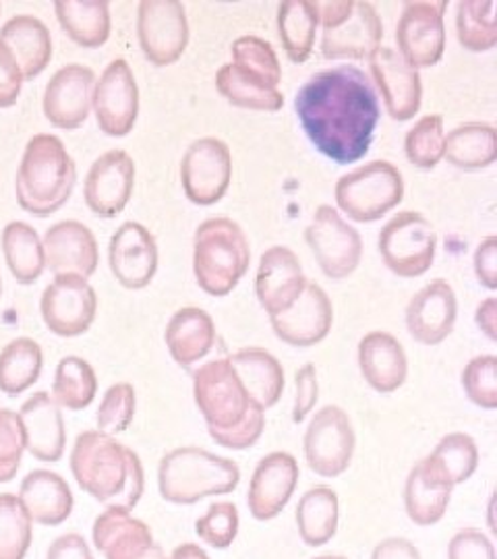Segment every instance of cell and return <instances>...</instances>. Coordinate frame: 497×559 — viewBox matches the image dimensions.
<instances>
[{
    "label": "cell",
    "instance_id": "4",
    "mask_svg": "<svg viewBox=\"0 0 497 559\" xmlns=\"http://www.w3.org/2000/svg\"><path fill=\"white\" fill-rule=\"evenodd\" d=\"M239 483L240 468L235 460L216 456L203 448L185 445L159 460V496L177 506L233 493Z\"/></svg>",
    "mask_w": 497,
    "mask_h": 559
},
{
    "label": "cell",
    "instance_id": "50",
    "mask_svg": "<svg viewBox=\"0 0 497 559\" xmlns=\"http://www.w3.org/2000/svg\"><path fill=\"white\" fill-rule=\"evenodd\" d=\"M25 452V438L17 413L0 408V483L15 479Z\"/></svg>",
    "mask_w": 497,
    "mask_h": 559
},
{
    "label": "cell",
    "instance_id": "11",
    "mask_svg": "<svg viewBox=\"0 0 497 559\" xmlns=\"http://www.w3.org/2000/svg\"><path fill=\"white\" fill-rule=\"evenodd\" d=\"M98 295L90 280L62 274L44 288L40 300L42 320L50 332L62 338H75L90 330L96 320Z\"/></svg>",
    "mask_w": 497,
    "mask_h": 559
},
{
    "label": "cell",
    "instance_id": "55",
    "mask_svg": "<svg viewBox=\"0 0 497 559\" xmlns=\"http://www.w3.org/2000/svg\"><path fill=\"white\" fill-rule=\"evenodd\" d=\"M473 267L478 284L485 286L487 290L497 288V237L492 235L487 239L481 240L475 249L473 258Z\"/></svg>",
    "mask_w": 497,
    "mask_h": 559
},
{
    "label": "cell",
    "instance_id": "29",
    "mask_svg": "<svg viewBox=\"0 0 497 559\" xmlns=\"http://www.w3.org/2000/svg\"><path fill=\"white\" fill-rule=\"evenodd\" d=\"M164 338L177 365L191 369L214 348L216 323L208 311L199 307H182L168 321Z\"/></svg>",
    "mask_w": 497,
    "mask_h": 559
},
{
    "label": "cell",
    "instance_id": "37",
    "mask_svg": "<svg viewBox=\"0 0 497 559\" xmlns=\"http://www.w3.org/2000/svg\"><path fill=\"white\" fill-rule=\"evenodd\" d=\"M298 535L307 547H321L339 531V496L330 487L309 489L297 506Z\"/></svg>",
    "mask_w": 497,
    "mask_h": 559
},
{
    "label": "cell",
    "instance_id": "18",
    "mask_svg": "<svg viewBox=\"0 0 497 559\" xmlns=\"http://www.w3.org/2000/svg\"><path fill=\"white\" fill-rule=\"evenodd\" d=\"M108 263L125 288H145L158 272V242L140 222H122L108 245Z\"/></svg>",
    "mask_w": 497,
    "mask_h": 559
},
{
    "label": "cell",
    "instance_id": "58",
    "mask_svg": "<svg viewBox=\"0 0 497 559\" xmlns=\"http://www.w3.org/2000/svg\"><path fill=\"white\" fill-rule=\"evenodd\" d=\"M371 559H421L417 547L406 539H386L374 549Z\"/></svg>",
    "mask_w": 497,
    "mask_h": 559
},
{
    "label": "cell",
    "instance_id": "44",
    "mask_svg": "<svg viewBox=\"0 0 497 559\" xmlns=\"http://www.w3.org/2000/svg\"><path fill=\"white\" fill-rule=\"evenodd\" d=\"M32 545V519L17 496L0 493V559H23Z\"/></svg>",
    "mask_w": 497,
    "mask_h": 559
},
{
    "label": "cell",
    "instance_id": "22",
    "mask_svg": "<svg viewBox=\"0 0 497 559\" xmlns=\"http://www.w3.org/2000/svg\"><path fill=\"white\" fill-rule=\"evenodd\" d=\"M270 321H272L274 334L282 342L291 346H300V348L316 346L332 330L334 307L319 284L307 282L297 302L279 316H272Z\"/></svg>",
    "mask_w": 497,
    "mask_h": 559
},
{
    "label": "cell",
    "instance_id": "20",
    "mask_svg": "<svg viewBox=\"0 0 497 559\" xmlns=\"http://www.w3.org/2000/svg\"><path fill=\"white\" fill-rule=\"evenodd\" d=\"M309 280L305 278L297 253L288 247L274 245L259 260L256 295L268 316L291 309L303 295Z\"/></svg>",
    "mask_w": 497,
    "mask_h": 559
},
{
    "label": "cell",
    "instance_id": "8",
    "mask_svg": "<svg viewBox=\"0 0 497 559\" xmlns=\"http://www.w3.org/2000/svg\"><path fill=\"white\" fill-rule=\"evenodd\" d=\"M383 263L400 278L423 276L436 260L438 235L423 214L406 210L386 222L378 239Z\"/></svg>",
    "mask_w": 497,
    "mask_h": 559
},
{
    "label": "cell",
    "instance_id": "14",
    "mask_svg": "<svg viewBox=\"0 0 497 559\" xmlns=\"http://www.w3.org/2000/svg\"><path fill=\"white\" fill-rule=\"evenodd\" d=\"M140 46L156 67H168L182 57L189 44V21L179 0H141L138 9Z\"/></svg>",
    "mask_w": 497,
    "mask_h": 559
},
{
    "label": "cell",
    "instance_id": "32",
    "mask_svg": "<svg viewBox=\"0 0 497 559\" xmlns=\"http://www.w3.org/2000/svg\"><path fill=\"white\" fill-rule=\"evenodd\" d=\"M0 41L13 52L23 81L38 78L52 59L50 32L34 15H17L7 21L0 29Z\"/></svg>",
    "mask_w": 497,
    "mask_h": 559
},
{
    "label": "cell",
    "instance_id": "34",
    "mask_svg": "<svg viewBox=\"0 0 497 559\" xmlns=\"http://www.w3.org/2000/svg\"><path fill=\"white\" fill-rule=\"evenodd\" d=\"M55 13L64 34L83 48H99L110 38L106 0H57Z\"/></svg>",
    "mask_w": 497,
    "mask_h": 559
},
{
    "label": "cell",
    "instance_id": "21",
    "mask_svg": "<svg viewBox=\"0 0 497 559\" xmlns=\"http://www.w3.org/2000/svg\"><path fill=\"white\" fill-rule=\"evenodd\" d=\"M46 267L55 274H75L81 278L94 276L98 270L99 249L94 233L78 221L52 224L44 235Z\"/></svg>",
    "mask_w": 497,
    "mask_h": 559
},
{
    "label": "cell",
    "instance_id": "52",
    "mask_svg": "<svg viewBox=\"0 0 497 559\" xmlns=\"http://www.w3.org/2000/svg\"><path fill=\"white\" fill-rule=\"evenodd\" d=\"M448 559H497L494 543L477 528H464L457 533L450 547Z\"/></svg>",
    "mask_w": 497,
    "mask_h": 559
},
{
    "label": "cell",
    "instance_id": "16",
    "mask_svg": "<svg viewBox=\"0 0 497 559\" xmlns=\"http://www.w3.org/2000/svg\"><path fill=\"white\" fill-rule=\"evenodd\" d=\"M94 85H96V75L90 67L85 64L60 67L44 90V100H42L44 117L64 131L78 129L92 112Z\"/></svg>",
    "mask_w": 497,
    "mask_h": 559
},
{
    "label": "cell",
    "instance_id": "19",
    "mask_svg": "<svg viewBox=\"0 0 497 559\" xmlns=\"http://www.w3.org/2000/svg\"><path fill=\"white\" fill-rule=\"evenodd\" d=\"M369 71L386 102V110L398 122L411 120L423 102L421 73L411 67L397 50L379 46L369 57Z\"/></svg>",
    "mask_w": 497,
    "mask_h": 559
},
{
    "label": "cell",
    "instance_id": "48",
    "mask_svg": "<svg viewBox=\"0 0 497 559\" xmlns=\"http://www.w3.org/2000/svg\"><path fill=\"white\" fill-rule=\"evenodd\" d=\"M199 539L214 549H228L239 535V510L230 501L212 503L196 522Z\"/></svg>",
    "mask_w": 497,
    "mask_h": 559
},
{
    "label": "cell",
    "instance_id": "46",
    "mask_svg": "<svg viewBox=\"0 0 497 559\" xmlns=\"http://www.w3.org/2000/svg\"><path fill=\"white\" fill-rule=\"evenodd\" d=\"M235 64L247 69L249 73L258 75L259 80L270 83L272 87H279L282 81V67H280L276 50L270 41L258 36H240L230 46Z\"/></svg>",
    "mask_w": 497,
    "mask_h": 559
},
{
    "label": "cell",
    "instance_id": "12",
    "mask_svg": "<svg viewBox=\"0 0 497 559\" xmlns=\"http://www.w3.org/2000/svg\"><path fill=\"white\" fill-rule=\"evenodd\" d=\"M443 0L406 2L397 25L398 55L415 69L436 67L446 50Z\"/></svg>",
    "mask_w": 497,
    "mask_h": 559
},
{
    "label": "cell",
    "instance_id": "49",
    "mask_svg": "<svg viewBox=\"0 0 497 559\" xmlns=\"http://www.w3.org/2000/svg\"><path fill=\"white\" fill-rule=\"evenodd\" d=\"M462 388L471 402L481 408L494 411L497 406V357L496 355H481L462 371Z\"/></svg>",
    "mask_w": 497,
    "mask_h": 559
},
{
    "label": "cell",
    "instance_id": "23",
    "mask_svg": "<svg viewBox=\"0 0 497 559\" xmlns=\"http://www.w3.org/2000/svg\"><path fill=\"white\" fill-rule=\"evenodd\" d=\"M406 328L418 344L436 346L448 338L458 318L454 288L446 280L425 284L406 305Z\"/></svg>",
    "mask_w": 497,
    "mask_h": 559
},
{
    "label": "cell",
    "instance_id": "2",
    "mask_svg": "<svg viewBox=\"0 0 497 559\" xmlns=\"http://www.w3.org/2000/svg\"><path fill=\"white\" fill-rule=\"evenodd\" d=\"M71 471L81 489L106 508L133 510L145 489L140 456L104 431H83L71 452Z\"/></svg>",
    "mask_w": 497,
    "mask_h": 559
},
{
    "label": "cell",
    "instance_id": "30",
    "mask_svg": "<svg viewBox=\"0 0 497 559\" xmlns=\"http://www.w3.org/2000/svg\"><path fill=\"white\" fill-rule=\"evenodd\" d=\"M452 489L454 487L439 475L429 456L417 462L404 487V506L409 519L417 526L438 524L450 506Z\"/></svg>",
    "mask_w": 497,
    "mask_h": 559
},
{
    "label": "cell",
    "instance_id": "42",
    "mask_svg": "<svg viewBox=\"0 0 497 559\" xmlns=\"http://www.w3.org/2000/svg\"><path fill=\"white\" fill-rule=\"evenodd\" d=\"M496 0L458 2L457 34L460 44L471 52H487L497 44Z\"/></svg>",
    "mask_w": 497,
    "mask_h": 559
},
{
    "label": "cell",
    "instance_id": "62",
    "mask_svg": "<svg viewBox=\"0 0 497 559\" xmlns=\"http://www.w3.org/2000/svg\"><path fill=\"white\" fill-rule=\"evenodd\" d=\"M0 293H2V280H0Z\"/></svg>",
    "mask_w": 497,
    "mask_h": 559
},
{
    "label": "cell",
    "instance_id": "24",
    "mask_svg": "<svg viewBox=\"0 0 497 559\" xmlns=\"http://www.w3.org/2000/svg\"><path fill=\"white\" fill-rule=\"evenodd\" d=\"M298 483V462L288 452H272L259 460L247 503L256 520H274L293 498Z\"/></svg>",
    "mask_w": 497,
    "mask_h": 559
},
{
    "label": "cell",
    "instance_id": "40",
    "mask_svg": "<svg viewBox=\"0 0 497 559\" xmlns=\"http://www.w3.org/2000/svg\"><path fill=\"white\" fill-rule=\"evenodd\" d=\"M42 348L36 340L17 338L0 350V392L20 396L29 390L42 373Z\"/></svg>",
    "mask_w": 497,
    "mask_h": 559
},
{
    "label": "cell",
    "instance_id": "39",
    "mask_svg": "<svg viewBox=\"0 0 497 559\" xmlns=\"http://www.w3.org/2000/svg\"><path fill=\"white\" fill-rule=\"evenodd\" d=\"M318 25L311 0L280 2L279 34L288 59L300 64L311 57L316 46Z\"/></svg>",
    "mask_w": 497,
    "mask_h": 559
},
{
    "label": "cell",
    "instance_id": "43",
    "mask_svg": "<svg viewBox=\"0 0 497 559\" xmlns=\"http://www.w3.org/2000/svg\"><path fill=\"white\" fill-rule=\"evenodd\" d=\"M439 475L452 487L471 479L478 466V448L466 433H450L439 440L429 456Z\"/></svg>",
    "mask_w": 497,
    "mask_h": 559
},
{
    "label": "cell",
    "instance_id": "33",
    "mask_svg": "<svg viewBox=\"0 0 497 559\" xmlns=\"http://www.w3.org/2000/svg\"><path fill=\"white\" fill-rule=\"evenodd\" d=\"M228 362L237 371L251 402L268 411L279 402L284 392V369L280 360L265 348L249 346L240 348L228 357Z\"/></svg>",
    "mask_w": 497,
    "mask_h": 559
},
{
    "label": "cell",
    "instance_id": "26",
    "mask_svg": "<svg viewBox=\"0 0 497 559\" xmlns=\"http://www.w3.org/2000/svg\"><path fill=\"white\" fill-rule=\"evenodd\" d=\"M383 38V25L371 2L355 0L353 13L336 27L323 29L321 55L326 59H369Z\"/></svg>",
    "mask_w": 497,
    "mask_h": 559
},
{
    "label": "cell",
    "instance_id": "1",
    "mask_svg": "<svg viewBox=\"0 0 497 559\" xmlns=\"http://www.w3.org/2000/svg\"><path fill=\"white\" fill-rule=\"evenodd\" d=\"M295 110L319 154L336 164L367 156L379 122L371 78L355 64L319 71L298 87Z\"/></svg>",
    "mask_w": 497,
    "mask_h": 559
},
{
    "label": "cell",
    "instance_id": "36",
    "mask_svg": "<svg viewBox=\"0 0 497 559\" xmlns=\"http://www.w3.org/2000/svg\"><path fill=\"white\" fill-rule=\"evenodd\" d=\"M216 87L224 100L239 108L276 112L284 104V96L280 94L279 87H272L270 83L259 80L258 75L249 73L235 62L220 67L216 73Z\"/></svg>",
    "mask_w": 497,
    "mask_h": 559
},
{
    "label": "cell",
    "instance_id": "6",
    "mask_svg": "<svg viewBox=\"0 0 497 559\" xmlns=\"http://www.w3.org/2000/svg\"><path fill=\"white\" fill-rule=\"evenodd\" d=\"M336 203L355 222H376L404 198V179L392 162L374 160L340 177Z\"/></svg>",
    "mask_w": 497,
    "mask_h": 559
},
{
    "label": "cell",
    "instance_id": "35",
    "mask_svg": "<svg viewBox=\"0 0 497 559\" xmlns=\"http://www.w3.org/2000/svg\"><path fill=\"white\" fill-rule=\"evenodd\" d=\"M443 158L462 170H481L497 158L496 127L489 122H464L443 140Z\"/></svg>",
    "mask_w": 497,
    "mask_h": 559
},
{
    "label": "cell",
    "instance_id": "51",
    "mask_svg": "<svg viewBox=\"0 0 497 559\" xmlns=\"http://www.w3.org/2000/svg\"><path fill=\"white\" fill-rule=\"evenodd\" d=\"M265 429V411L256 408L249 419L240 423L239 427L228 429V431H212V440L216 441L222 448L228 450H247L258 443L261 433Z\"/></svg>",
    "mask_w": 497,
    "mask_h": 559
},
{
    "label": "cell",
    "instance_id": "38",
    "mask_svg": "<svg viewBox=\"0 0 497 559\" xmlns=\"http://www.w3.org/2000/svg\"><path fill=\"white\" fill-rule=\"evenodd\" d=\"M2 253L11 274L20 284H34L46 267L40 235L27 222H9L4 226Z\"/></svg>",
    "mask_w": 497,
    "mask_h": 559
},
{
    "label": "cell",
    "instance_id": "53",
    "mask_svg": "<svg viewBox=\"0 0 497 559\" xmlns=\"http://www.w3.org/2000/svg\"><path fill=\"white\" fill-rule=\"evenodd\" d=\"M295 406H293V423H303L307 415L316 408L319 399L318 371L311 362L303 365L295 376Z\"/></svg>",
    "mask_w": 497,
    "mask_h": 559
},
{
    "label": "cell",
    "instance_id": "59",
    "mask_svg": "<svg viewBox=\"0 0 497 559\" xmlns=\"http://www.w3.org/2000/svg\"><path fill=\"white\" fill-rule=\"evenodd\" d=\"M475 323L478 330L492 340H497V299L489 297V299L481 300L478 302L477 311H475Z\"/></svg>",
    "mask_w": 497,
    "mask_h": 559
},
{
    "label": "cell",
    "instance_id": "61",
    "mask_svg": "<svg viewBox=\"0 0 497 559\" xmlns=\"http://www.w3.org/2000/svg\"><path fill=\"white\" fill-rule=\"evenodd\" d=\"M313 559H348V558H342V556H321V558H313Z\"/></svg>",
    "mask_w": 497,
    "mask_h": 559
},
{
    "label": "cell",
    "instance_id": "13",
    "mask_svg": "<svg viewBox=\"0 0 497 559\" xmlns=\"http://www.w3.org/2000/svg\"><path fill=\"white\" fill-rule=\"evenodd\" d=\"M233 179V152L218 138L196 140L182 154L180 180L185 195L198 205L218 203Z\"/></svg>",
    "mask_w": 497,
    "mask_h": 559
},
{
    "label": "cell",
    "instance_id": "9",
    "mask_svg": "<svg viewBox=\"0 0 497 559\" xmlns=\"http://www.w3.org/2000/svg\"><path fill=\"white\" fill-rule=\"evenodd\" d=\"M305 240L328 278H348L357 270L363 239L357 228L340 216L336 207L319 205L305 228Z\"/></svg>",
    "mask_w": 497,
    "mask_h": 559
},
{
    "label": "cell",
    "instance_id": "57",
    "mask_svg": "<svg viewBox=\"0 0 497 559\" xmlns=\"http://www.w3.org/2000/svg\"><path fill=\"white\" fill-rule=\"evenodd\" d=\"M46 559H94V556L87 540L78 533H69L50 545Z\"/></svg>",
    "mask_w": 497,
    "mask_h": 559
},
{
    "label": "cell",
    "instance_id": "7",
    "mask_svg": "<svg viewBox=\"0 0 497 559\" xmlns=\"http://www.w3.org/2000/svg\"><path fill=\"white\" fill-rule=\"evenodd\" d=\"M193 396L210 433L239 427L258 408L228 359L208 360L199 367L193 373Z\"/></svg>",
    "mask_w": 497,
    "mask_h": 559
},
{
    "label": "cell",
    "instance_id": "28",
    "mask_svg": "<svg viewBox=\"0 0 497 559\" xmlns=\"http://www.w3.org/2000/svg\"><path fill=\"white\" fill-rule=\"evenodd\" d=\"M358 367L365 381L379 394L397 392L409 378V359L402 344L379 330L358 342Z\"/></svg>",
    "mask_w": 497,
    "mask_h": 559
},
{
    "label": "cell",
    "instance_id": "47",
    "mask_svg": "<svg viewBox=\"0 0 497 559\" xmlns=\"http://www.w3.org/2000/svg\"><path fill=\"white\" fill-rule=\"evenodd\" d=\"M135 408H138V396L131 383L120 381L110 385L99 402L98 415H96L98 431H104L108 436L127 431V427L135 417Z\"/></svg>",
    "mask_w": 497,
    "mask_h": 559
},
{
    "label": "cell",
    "instance_id": "56",
    "mask_svg": "<svg viewBox=\"0 0 497 559\" xmlns=\"http://www.w3.org/2000/svg\"><path fill=\"white\" fill-rule=\"evenodd\" d=\"M318 23L323 29L336 27L353 13L355 0H311Z\"/></svg>",
    "mask_w": 497,
    "mask_h": 559
},
{
    "label": "cell",
    "instance_id": "54",
    "mask_svg": "<svg viewBox=\"0 0 497 559\" xmlns=\"http://www.w3.org/2000/svg\"><path fill=\"white\" fill-rule=\"evenodd\" d=\"M21 85H23V75H21L20 64L13 57V52L0 41V108H9L17 104Z\"/></svg>",
    "mask_w": 497,
    "mask_h": 559
},
{
    "label": "cell",
    "instance_id": "17",
    "mask_svg": "<svg viewBox=\"0 0 497 559\" xmlns=\"http://www.w3.org/2000/svg\"><path fill=\"white\" fill-rule=\"evenodd\" d=\"M135 187V162L125 150H110L85 177V203L99 218H115L127 207Z\"/></svg>",
    "mask_w": 497,
    "mask_h": 559
},
{
    "label": "cell",
    "instance_id": "3",
    "mask_svg": "<svg viewBox=\"0 0 497 559\" xmlns=\"http://www.w3.org/2000/svg\"><path fill=\"white\" fill-rule=\"evenodd\" d=\"M75 182L78 166L57 135L38 133L27 141L15 179L17 201L25 212L40 218L59 212Z\"/></svg>",
    "mask_w": 497,
    "mask_h": 559
},
{
    "label": "cell",
    "instance_id": "10",
    "mask_svg": "<svg viewBox=\"0 0 497 559\" xmlns=\"http://www.w3.org/2000/svg\"><path fill=\"white\" fill-rule=\"evenodd\" d=\"M303 443L309 468L323 479H336L348 471L357 438L340 406H323L309 423Z\"/></svg>",
    "mask_w": 497,
    "mask_h": 559
},
{
    "label": "cell",
    "instance_id": "15",
    "mask_svg": "<svg viewBox=\"0 0 497 559\" xmlns=\"http://www.w3.org/2000/svg\"><path fill=\"white\" fill-rule=\"evenodd\" d=\"M94 112L99 129L110 138L133 131L140 115V87L127 60H113L94 85Z\"/></svg>",
    "mask_w": 497,
    "mask_h": 559
},
{
    "label": "cell",
    "instance_id": "27",
    "mask_svg": "<svg viewBox=\"0 0 497 559\" xmlns=\"http://www.w3.org/2000/svg\"><path fill=\"white\" fill-rule=\"evenodd\" d=\"M25 450L40 462H59L64 454L67 429L60 406L48 392H36L20 411Z\"/></svg>",
    "mask_w": 497,
    "mask_h": 559
},
{
    "label": "cell",
    "instance_id": "5",
    "mask_svg": "<svg viewBox=\"0 0 497 559\" xmlns=\"http://www.w3.org/2000/svg\"><path fill=\"white\" fill-rule=\"evenodd\" d=\"M251 263V247L239 222L210 218L193 237V274L199 288L212 297H226L237 288Z\"/></svg>",
    "mask_w": 497,
    "mask_h": 559
},
{
    "label": "cell",
    "instance_id": "45",
    "mask_svg": "<svg viewBox=\"0 0 497 559\" xmlns=\"http://www.w3.org/2000/svg\"><path fill=\"white\" fill-rule=\"evenodd\" d=\"M443 117L427 115L417 120V124L404 138V154L411 164L423 170L436 168L443 158Z\"/></svg>",
    "mask_w": 497,
    "mask_h": 559
},
{
    "label": "cell",
    "instance_id": "60",
    "mask_svg": "<svg viewBox=\"0 0 497 559\" xmlns=\"http://www.w3.org/2000/svg\"><path fill=\"white\" fill-rule=\"evenodd\" d=\"M166 559H210V556L193 543H185L173 551V556Z\"/></svg>",
    "mask_w": 497,
    "mask_h": 559
},
{
    "label": "cell",
    "instance_id": "41",
    "mask_svg": "<svg viewBox=\"0 0 497 559\" xmlns=\"http://www.w3.org/2000/svg\"><path fill=\"white\" fill-rule=\"evenodd\" d=\"M98 394V378L94 367L81 357L60 360L52 383V399L67 411L87 408Z\"/></svg>",
    "mask_w": 497,
    "mask_h": 559
},
{
    "label": "cell",
    "instance_id": "25",
    "mask_svg": "<svg viewBox=\"0 0 497 559\" xmlns=\"http://www.w3.org/2000/svg\"><path fill=\"white\" fill-rule=\"evenodd\" d=\"M94 545L106 559H166L150 526L119 508H106L96 519Z\"/></svg>",
    "mask_w": 497,
    "mask_h": 559
},
{
    "label": "cell",
    "instance_id": "31",
    "mask_svg": "<svg viewBox=\"0 0 497 559\" xmlns=\"http://www.w3.org/2000/svg\"><path fill=\"white\" fill-rule=\"evenodd\" d=\"M21 506L36 524L59 526L73 512V493L57 473L32 471L21 483Z\"/></svg>",
    "mask_w": 497,
    "mask_h": 559
}]
</instances>
